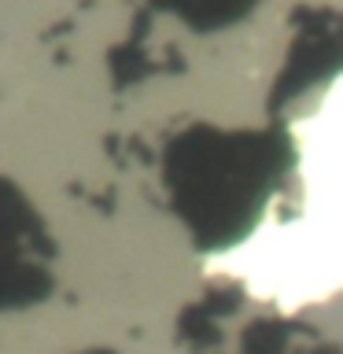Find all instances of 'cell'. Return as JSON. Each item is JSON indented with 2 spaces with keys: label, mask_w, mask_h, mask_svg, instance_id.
<instances>
[{
  "label": "cell",
  "mask_w": 343,
  "mask_h": 354,
  "mask_svg": "<svg viewBox=\"0 0 343 354\" xmlns=\"http://www.w3.org/2000/svg\"><path fill=\"white\" fill-rule=\"evenodd\" d=\"M22 225H26V214H22V207L15 203V196L0 185V236H19Z\"/></svg>",
  "instance_id": "7a4b0ae2"
},
{
  "label": "cell",
  "mask_w": 343,
  "mask_h": 354,
  "mask_svg": "<svg viewBox=\"0 0 343 354\" xmlns=\"http://www.w3.org/2000/svg\"><path fill=\"white\" fill-rule=\"evenodd\" d=\"M41 273L33 266H22L15 259H0V303H22V299L41 295Z\"/></svg>",
  "instance_id": "6da1fadb"
}]
</instances>
